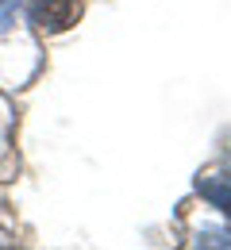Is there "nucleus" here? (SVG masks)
I'll use <instances>...</instances> for the list:
<instances>
[{
	"instance_id": "1",
	"label": "nucleus",
	"mask_w": 231,
	"mask_h": 250,
	"mask_svg": "<svg viewBox=\"0 0 231 250\" xmlns=\"http://www.w3.org/2000/svg\"><path fill=\"white\" fill-rule=\"evenodd\" d=\"M27 20H31L39 31H66L69 23L77 20V0H31L27 8Z\"/></svg>"
},
{
	"instance_id": "2",
	"label": "nucleus",
	"mask_w": 231,
	"mask_h": 250,
	"mask_svg": "<svg viewBox=\"0 0 231 250\" xmlns=\"http://www.w3.org/2000/svg\"><path fill=\"white\" fill-rule=\"evenodd\" d=\"M197 192L204 200H212L224 216H231V177H200Z\"/></svg>"
},
{
	"instance_id": "3",
	"label": "nucleus",
	"mask_w": 231,
	"mask_h": 250,
	"mask_svg": "<svg viewBox=\"0 0 231 250\" xmlns=\"http://www.w3.org/2000/svg\"><path fill=\"white\" fill-rule=\"evenodd\" d=\"M16 4H20V0H0V35L8 31V23H12V12H16Z\"/></svg>"
}]
</instances>
